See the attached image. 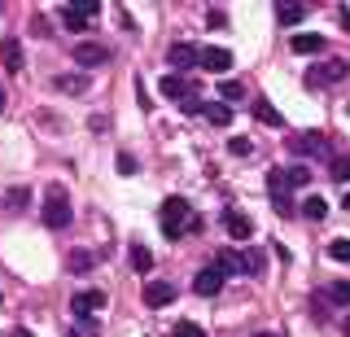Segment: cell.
<instances>
[{
  "mask_svg": "<svg viewBox=\"0 0 350 337\" xmlns=\"http://www.w3.org/2000/svg\"><path fill=\"white\" fill-rule=\"evenodd\" d=\"M158 224H162V237H167V241H180L184 232H202V228H206V219L193 215V206L184 198H167V202H162Z\"/></svg>",
  "mask_w": 350,
  "mask_h": 337,
  "instance_id": "cell-1",
  "label": "cell"
},
{
  "mask_svg": "<svg viewBox=\"0 0 350 337\" xmlns=\"http://www.w3.org/2000/svg\"><path fill=\"white\" fill-rule=\"evenodd\" d=\"M267 198H271V211L280 215V219H289L293 211H298V202H293V193H289V180H284V171H267Z\"/></svg>",
  "mask_w": 350,
  "mask_h": 337,
  "instance_id": "cell-2",
  "label": "cell"
},
{
  "mask_svg": "<svg viewBox=\"0 0 350 337\" xmlns=\"http://www.w3.org/2000/svg\"><path fill=\"white\" fill-rule=\"evenodd\" d=\"M70 202H66V193L57 189V184H53L49 189V202H44V224L53 228V232H62V228H70Z\"/></svg>",
  "mask_w": 350,
  "mask_h": 337,
  "instance_id": "cell-3",
  "label": "cell"
},
{
  "mask_svg": "<svg viewBox=\"0 0 350 337\" xmlns=\"http://www.w3.org/2000/svg\"><path fill=\"white\" fill-rule=\"evenodd\" d=\"M350 75V62H320V66L306 70V88H328V83H342Z\"/></svg>",
  "mask_w": 350,
  "mask_h": 337,
  "instance_id": "cell-4",
  "label": "cell"
},
{
  "mask_svg": "<svg viewBox=\"0 0 350 337\" xmlns=\"http://www.w3.org/2000/svg\"><path fill=\"white\" fill-rule=\"evenodd\" d=\"M289 154H298V158H324L328 154V140L320 132H293L289 136Z\"/></svg>",
  "mask_w": 350,
  "mask_h": 337,
  "instance_id": "cell-5",
  "label": "cell"
},
{
  "mask_svg": "<svg viewBox=\"0 0 350 337\" xmlns=\"http://www.w3.org/2000/svg\"><path fill=\"white\" fill-rule=\"evenodd\" d=\"M105 307V289H83V293H75L70 298V311L79 315L83 324H92V315Z\"/></svg>",
  "mask_w": 350,
  "mask_h": 337,
  "instance_id": "cell-6",
  "label": "cell"
},
{
  "mask_svg": "<svg viewBox=\"0 0 350 337\" xmlns=\"http://www.w3.org/2000/svg\"><path fill=\"white\" fill-rule=\"evenodd\" d=\"M96 14H101V5H96V0H88V5H66L62 9V23L70 27V31H88Z\"/></svg>",
  "mask_w": 350,
  "mask_h": 337,
  "instance_id": "cell-7",
  "label": "cell"
},
{
  "mask_svg": "<svg viewBox=\"0 0 350 337\" xmlns=\"http://www.w3.org/2000/svg\"><path fill=\"white\" fill-rule=\"evenodd\" d=\"M197 57H202V49H197V44H184V40H180V44H171V49H167L171 75H180V70H193V66H197Z\"/></svg>",
  "mask_w": 350,
  "mask_h": 337,
  "instance_id": "cell-8",
  "label": "cell"
},
{
  "mask_svg": "<svg viewBox=\"0 0 350 337\" xmlns=\"http://www.w3.org/2000/svg\"><path fill=\"white\" fill-rule=\"evenodd\" d=\"M171 302H175V285H171V280H149V285H145V307L162 311V307H171Z\"/></svg>",
  "mask_w": 350,
  "mask_h": 337,
  "instance_id": "cell-9",
  "label": "cell"
},
{
  "mask_svg": "<svg viewBox=\"0 0 350 337\" xmlns=\"http://www.w3.org/2000/svg\"><path fill=\"white\" fill-rule=\"evenodd\" d=\"M197 66L211 70V75H228V70H232V53H228V49H202Z\"/></svg>",
  "mask_w": 350,
  "mask_h": 337,
  "instance_id": "cell-10",
  "label": "cell"
},
{
  "mask_svg": "<svg viewBox=\"0 0 350 337\" xmlns=\"http://www.w3.org/2000/svg\"><path fill=\"white\" fill-rule=\"evenodd\" d=\"M224 280H228V276H224V271H219V267L211 263V267H202V271H197V280H193V289H197V293H202V298H215V293H219V289H224Z\"/></svg>",
  "mask_w": 350,
  "mask_h": 337,
  "instance_id": "cell-11",
  "label": "cell"
},
{
  "mask_svg": "<svg viewBox=\"0 0 350 337\" xmlns=\"http://www.w3.org/2000/svg\"><path fill=\"white\" fill-rule=\"evenodd\" d=\"M75 62H79L83 70H96V66H105V62H109V53H105V44H92V40H88V44L75 49Z\"/></svg>",
  "mask_w": 350,
  "mask_h": 337,
  "instance_id": "cell-12",
  "label": "cell"
},
{
  "mask_svg": "<svg viewBox=\"0 0 350 337\" xmlns=\"http://www.w3.org/2000/svg\"><path fill=\"white\" fill-rule=\"evenodd\" d=\"M0 57H5V70H9V75H22V66H27V57H22V44H18L14 36L0 40Z\"/></svg>",
  "mask_w": 350,
  "mask_h": 337,
  "instance_id": "cell-13",
  "label": "cell"
},
{
  "mask_svg": "<svg viewBox=\"0 0 350 337\" xmlns=\"http://www.w3.org/2000/svg\"><path fill=\"white\" fill-rule=\"evenodd\" d=\"M224 228L232 237H241V241H245V237H254V219H250V215H241V211H228L224 215Z\"/></svg>",
  "mask_w": 350,
  "mask_h": 337,
  "instance_id": "cell-14",
  "label": "cell"
},
{
  "mask_svg": "<svg viewBox=\"0 0 350 337\" xmlns=\"http://www.w3.org/2000/svg\"><path fill=\"white\" fill-rule=\"evenodd\" d=\"M162 96H167V101H184V96H193V88H189L184 75H167V79H162Z\"/></svg>",
  "mask_w": 350,
  "mask_h": 337,
  "instance_id": "cell-15",
  "label": "cell"
},
{
  "mask_svg": "<svg viewBox=\"0 0 350 337\" xmlns=\"http://www.w3.org/2000/svg\"><path fill=\"white\" fill-rule=\"evenodd\" d=\"M298 211L306 215V219H311V224H320L324 219V215H328V202L320 198V193H306V198H302V206H298Z\"/></svg>",
  "mask_w": 350,
  "mask_h": 337,
  "instance_id": "cell-16",
  "label": "cell"
},
{
  "mask_svg": "<svg viewBox=\"0 0 350 337\" xmlns=\"http://www.w3.org/2000/svg\"><path fill=\"white\" fill-rule=\"evenodd\" d=\"M306 14H311L306 5H276V23L280 27H298V23H306Z\"/></svg>",
  "mask_w": 350,
  "mask_h": 337,
  "instance_id": "cell-17",
  "label": "cell"
},
{
  "mask_svg": "<svg viewBox=\"0 0 350 337\" xmlns=\"http://www.w3.org/2000/svg\"><path fill=\"white\" fill-rule=\"evenodd\" d=\"M92 263H96L92 250H70V258H66V267H70L75 276H88V271H92Z\"/></svg>",
  "mask_w": 350,
  "mask_h": 337,
  "instance_id": "cell-18",
  "label": "cell"
},
{
  "mask_svg": "<svg viewBox=\"0 0 350 337\" xmlns=\"http://www.w3.org/2000/svg\"><path fill=\"white\" fill-rule=\"evenodd\" d=\"M219 96H224V105L232 110V105H241V101H245V83H237V79H224V83H219Z\"/></svg>",
  "mask_w": 350,
  "mask_h": 337,
  "instance_id": "cell-19",
  "label": "cell"
},
{
  "mask_svg": "<svg viewBox=\"0 0 350 337\" xmlns=\"http://www.w3.org/2000/svg\"><path fill=\"white\" fill-rule=\"evenodd\" d=\"M215 267L224 271V276H228V271H245V258H241L237 250H219V254H215Z\"/></svg>",
  "mask_w": 350,
  "mask_h": 337,
  "instance_id": "cell-20",
  "label": "cell"
},
{
  "mask_svg": "<svg viewBox=\"0 0 350 337\" xmlns=\"http://www.w3.org/2000/svg\"><path fill=\"white\" fill-rule=\"evenodd\" d=\"M254 118H258V123H267V127H284V118H280V110L271 101H254Z\"/></svg>",
  "mask_w": 350,
  "mask_h": 337,
  "instance_id": "cell-21",
  "label": "cell"
},
{
  "mask_svg": "<svg viewBox=\"0 0 350 337\" xmlns=\"http://www.w3.org/2000/svg\"><path fill=\"white\" fill-rule=\"evenodd\" d=\"M206 118H211V123L215 127H228V123H232V110H228V105L224 101H206V110H202Z\"/></svg>",
  "mask_w": 350,
  "mask_h": 337,
  "instance_id": "cell-22",
  "label": "cell"
},
{
  "mask_svg": "<svg viewBox=\"0 0 350 337\" xmlns=\"http://www.w3.org/2000/svg\"><path fill=\"white\" fill-rule=\"evenodd\" d=\"M293 53H302V57H311V53H320L324 49V36H293Z\"/></svg>",
  "mask_w": 350,
  "mask_h": 337,
  "instance_id": "cell-23",
  "label": "cell"
},
{
  "mask_svg": "<svg viewBox=\"0 0 350 337\" xmlns=\"http://www.w3.org/2000/svg\"><path fill=\"white\" fill-rule=\"evenodd\" d=\"M324 293H328V302H337V307H350V280H333Z\"/></svg>",
  "mask_w": 350,
  "mask_h": 337,
  "instance_id": "cell-24",
  "label": "cell"
},
{
  "mask_svg": "<svg viewBox=\"0 0 350 337\" xmlns=\"http://www.w3.org/2000/svg\"><path fill=\"white\" fill-rule=\"evenodd\" d=\"M53 88H62V92H83L88 79H83V75H57V79H53Z\"/></svg>",
  "mask_w": 350,
  "mask_h": 337,
  "instance_id": "cell-25",
  "label": "cell"
},
{
  "mask_svg": "<svg viewBox=\"0 0 350 337\" xmlns=\"http://www.w3.org/2000/svg\"><path fill=\"white\" fill-rule=\"evenodd\" d=\"M284 180H289V189H306L311 184V167H284Z\"/></svg>",
  "mask_w": 350,
  "mask_h": 337,
  "instance_id": "cell-26",
  "label": "cell"
},
{
  "mask_svg": "<svg viewBox=\"0 0 350 337\" xmlns=\"http://www.w3.org/2000/svg\"><path fill=\"white\" fill-rule=\"evenodd\" d=\"M127 258H131V267H136V271H149V267H153V254H149L145 245H131Z\"/></svg>",
  "mask_w": 350,
  "mask_h": 337,
  "instance_id": "cell-27",
  "label": "cell"
},
{
  "mask_svg": "<svg viewBox=\"0 0 350 337\" xmlns=\"http://www.w3.org/2000/svg\"><path fill=\"white\" fill-rule=\"evenodd\" d=\"M245 267H250V276H262V267H267V254H262V250H245Z\"/></svg>",
  "mask_w": 350,
  "mask_h": 337,
  "instance_id": "cell-28",
  "label": "cell"
},
{
  "mask_svg": "<svg viewBox=\"0 0 350 337\" xmlns=\"http://www.w3.org/2000/svg\"><path fill=\"white\" fill-rule=\"evenodd\" d=\"M27 202H31V193L27 189H9V198H5V206H9V211H27Z\"/></svg>",
  "mask_w": 350,
  "mask_h": 337,
  "instance_id": "cell-29",
  "label": "cell"
},
{
  "mask_svg": "<svg viewBox=\"0 0 350 337\" xmlns=\"http://www.w3.org/2000/svg\"><path fill=\"white\" fill-rule=\"evenodd\" d=\"M328 176L337 184H350V158H333V167H328Z\"/></svg>",
  "mask_w": 350,
  "mask_h": 337,
  "instance_id": "cell-30",
  "label": "cell"
},
{
  "mask_svg": "<svg viewBox=\"0 0 350 337\" xmlns=\"http://www.w3.org/2000/svg\"><path fill=\"white\" fill-rule=\"evenodd\" d=\"M175 337H206V329L193 320H175Z\"/></svg>",
  "mask_w": 350,
  "mask_h": 337,
  "instance_id": "cell-31",
  "label": "cell"
},
{
  "mask_svg": "<svg viewBox=\"0 0 350 337\" xmlns=\"http://www.w3.org/2000/svg\"><path fill=\"white\" fill-rule=\"evenodd\" d=\"M250 149H254V145H250V136H232V140H228V154H232V158H245Z\"/></svg>",
  "mask_w": 350,
  "mask_h": 337,
  "instance_id": "cell-32",
  "label": "cell"
},
{
  "mask_svg": "<svg viewBox=\"0 0 350 337\" xmlns=\"http://www.w3.org/2000/svg\"><path fill=\"white\" fill-rule=\"evenodd\" d=\"M328 258H337V263H350V241H333V245H328Z\"/></svg>",
  "mask_w": 350,
  "mask_h": 337,
  "instance_id": "cell-33",
  "label": "cell"
},
{
  "mask_svg": "<svg viewBox=\"0 0 350 337\" xmlns=\"http://www.w3.org/2000/svg\"><path fill=\"white\" fill-rule=\"evenodd\" d=\"M206 27L224 31V27H228V14H224V9H206Z\"/></svg>",
  "mask_w": 350,
  "mask_h": 337,
  "instance_id": "cell-34",
  "label": "cell"
},
{
  "mask_svg": "<svg viewBox=\"0 0 350 337\" xmlns=\"http://www.w3.org/2000/svg\"><path fill=\"white\" fill-rule=\"evenodd\" d=\"M118 176H136V158H131L127 149H123V154H118Z\"/></svg>",
  "mask_w": 350,
  "mask_h": 337,
  "instance_id": "cell-35",
  "label": "cell"
},
{
  "mask_svg": "<svg viewBox=\"0 0 350 337\" xmlns=\"http://www.w3.org/2000/svg\"><path fill=\"white\" fill-rule=\"evenodd\" d=\"M342 211H346V215H350V189H346V193H342Z\"/></svg>",
  "mask_w": 350,
  "mask_h": 337,
  "instance_id": "cell-36",
  "label": "cell"
},
{
  "mask_svg": "<svg viewBox=\"0 0 350 337\" xmlns=\"http://www.w3.org/2000/svg\"><path fill=\"white\" fill-rule=\"evenodd\" d=\"M342 27H346V31H350V9H342Z\"/></svg>",
  "mask_w": 350,
  "mask_h": 337,
  "instance_id": "cell-37",
  "label": "cell"
},
{
  "mask_svg": "<svg viewBox=\"0 0 350 337\" xmlns=\"http://www.w3.org/2000/svg\"><path fill=\"white\" fill-rule=\"evenodd\" d=\"M342 333H346V337H350V315H346V320H342Z\"/></svg>",
  "mask_w": 350,
  "mask_h": 337,
  "instance_id": "cell-38",
  "label": "cell"
},
{
  "mask_svg": "<svg viewBox=\"0 0 350 337\" xmlns=\"http://www.w3.org/2000/svg\"><path fill=\"white\" fill-rule=\"evenodd\" d=\"M14 337H31V329H14Z\"/></svg>",
  "mask_w": 350,
  "mask_h": 337,
  "instance_id": "cell-39",
  "label": "cell"
},
{
  "mask_svg": "<svg viewBox=\"0 0 350 337\" xmlns=\"http://www.w3.org/2000/svg\"><path fill=\"white\" fill-rule=\"evenodd\" d=\"M258 337H280V333H258Z\"/></svg>",
  "mask_w": 350,
  "mask_h": 337,
  "instance_id": "cell-40",
  "label": "cell"
},
{
  "mask_svg": "<svg viewBox=\"0 0 350 337\" xmlns=\"http://www.w3.org/2000/svg\"><path fill=\"white\" fill-rule=\"evenodd\" d=\"M0 110H5V92H0Z\"/></svg>",
  "mask_w": 350,
  "mask_h": 337,
  "instance_id": "cell-41",
  "label": "cell"
},
{
  "mask_svg": "<svg viewBox=\"0 0 350 337\" xmlns=\"http://www.w3.org/2000/svg\"><path fill=\"white\" fill-rule=\"evenodd\" d=\"M66 337H75V333H66Z\"/></svg>",
  "mask_w": 350,
  "mask_h": 337,
  "instance_id": "cell-42",
  "label": "cell"
},
{
  "mask_svg": "<svg viewBox=\"0 0 350 337\" xmlns=\"http://www.w3.org/2000/svg\"><path fill=\"white\" fill-rule=\"evenodd\" d=\"M346 114H350V105H346Z\"/></svg>",
  "mask_w": 350,
  "mask_h": 337,
  "instance_id": "cell-43",
  "label": "cell"
}]
</instances>
